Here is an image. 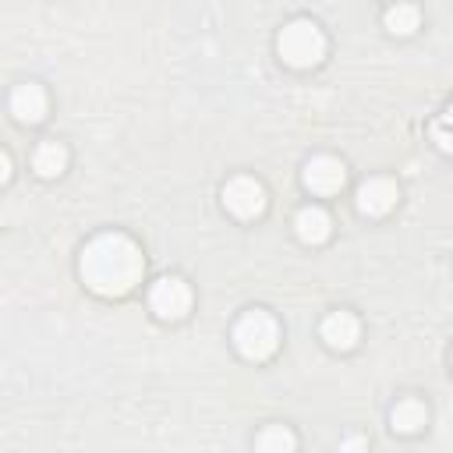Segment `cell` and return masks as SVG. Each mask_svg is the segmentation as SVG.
<instances>
[{
    "label": "cell",
    "instance_id": "4",
    "mask_svg": "<svg viewBox=\"0 0 453 453\" xmlns=\"http://www.w3.org/2000/svg\"><path fill=\"white\" fill-rule=\"evenodd\" d=\"M223 205L237 216V219H255L265 212V188L262 180L248 177V173H237L223 184Z\"/></svg>",
    "mask_w": 453,
    "mask_h": 453
},
{
    "label": "cell",
    "instance_id": "2",
    "mask_svg": "<svg viewBox=\"0 0 453 453\" xmlns=\"http://www.w3.org/2000/svg\"><path fill=\"white\" fill-rule=\"evenodd\" d=\"M276 53L290 67H315L326 57V32L311 18H294L276 35Z\"/></svg>",
    "mask_w": 453,
    "mask_h": 453
},
{
    "label": "cell",
    "instance_id": "16",
    "mask_svg": "<svg viewBox=\"0 0 453 453\" xmlns=\"http://www.w3.org/2000/svg\"><path fill=\"white\" fill-rule=\"evenodd\" d=\"M435 134H439V149H449V142H446V117L439 120V127H435Z\"/></svg>",
    "mask_w": 453,
    "mask_h": 453
},
{
    "label": "cell",
    "instance_id": "9",
    "mask_svg": "<svg viewBox=\"0 0 453 453\" xmlns=\"http://www.w3.org/2000/svg\"><path fill=\"white\" fill-rule=\"evenodd\" d=\"M357 336H361L357 315H350V311H333V315L322 319V340H326V347H333V350H350V347L357 343Z\"/></svg>",
    "mask_w": 453,
    "mask_h": 453
},
{
    "label": "cell",
    "instance_id": "13",
    "mask_svg": "<svg viewBox=\"0 0 453 453\" xmlns=\"http://www.w3.org/2000/svg\"><path fill=\"white\" fill-rule=\"evenodd\" d=\"M294 446H297V435L287 425H269L255 435V449H262V453H283V449H294Z\"/></svg>",
    "mask_w": 453,
    "mask_h": 453
},
{
    "label": "cell",
    "instance_id": "15",
    "mask_svg": "<svg viewBox=\"0 0 453 453\" xmlns=\"http://www.w3.org/2000/svg\"><path fill=\"white\" fill-rule=\"evenodd\" d=\"M11 170H14V166H11V156L0 149V184H7V180H11Z\"/></svg>",
    "mask_w": 453,
    "mask_h": 453
},
{
    "label": "cell",
    "instance_id": "1",
    "mask_svg": "<svg viewBox=\"0 0 453 453\" xmlns=\"http://www.w3.org/2000/svg\"><path fill=\"white\" fill-rule=\"evenodd\" d=\"M78 273L88 290H96L103 297H120V294L134 290V283L142 280L145 258H142V248L127 234L106 230L81 248Z\"/></svg>",
    "mask_w": 453,
    "mask_h": 453
},
{
    "label": "cell",
    "instance_id": "14",
    "mask_svg": "<svg viewBox=\"0 0 453 453\" xmlns=\"http://www.w3.org/2000/svg\"><path fill=\"white\" fill-rule=\"evenodd\" d=\"M386 28L393 32V35H411L414 28H418V21H421V14H418V7L414 4H393L389 11H386Z\"/></svg>",
    "mask_w": 453,
    "mask_h": 453
},
{
    "label": "cell",
    "instance_id": "11",
    "mask_svg": "<svg viewBox=\"0 0 453 453\" xmlns=\"http://www.w3.org/2000/svg\"><path fill=\"white\" fill-rule=\"evenodd\" d=\"M389 421H393L396 432L414 435V432H421V428L428 425V407H425L418 396H403V400L389 411Z\"/></svg>",
    "mask_w": 453,
    "mask_h": 453
},
{
    "label": "cell",
    "instance_id": "3",
    "mask_svg": "<svg viewBox=\"0 0 453 453\" xmlns=\"http://www.w3.org/2000/svg\"><path fill=\"white\" fill-rule=\"evenodd\" d=\"M234 347L248 361H265L280 347V322L265 308H251L234 326Z\"/></svg>",
    "mask_w": 453,
    "mask_h": 453
},
{
    "label": "cell",
    "instance_id": "6",
    "mask_svg": "<svg viewBox=\"0 0 453 453\" xmlns=\"http://www.w3.org/2000/svg\"><path fill=\"white\" fill-rule=\"evenodd\" d=\"M304 188L315 191V195H336L343 184H347V166L343 159L336 156H311L304 163V173H301Z\"/></svg>",
    "mask_w": 453,
    "mask_h": 453
},
{
    "label": "cell",
    "instance_id": "10",
    "mask_svg": "<svg viewBox=\"0 0 453 453\" xmlns=\"http://www.w3.org/2000/svg\"><path fill=\"white\" fill-rule=\"evenodd\" d=\"M294 230H297V237L304 244H322L333 234V219H329V212L322 205H304L294 216Z\"/></svg>",
    "mask_w": 453,
    "mask_h": 453
},
{
    "label": "cell",
    "instance_id": "5",
    "mask_svg": "<svg viewBox=\"0 0 453 453\" xmlns=\"http://www.w3.org/2000/svg\"><path fill=\"white\" fill-rule=\"evenodd\" d=\"M149 308L159 319H184L191 311V287L180 276H159L149 290Z\"/></svg>",
    "mask_w": 453,
    "mask_h": 453
},
{
    "label": "cell",
    "instance_id": "8",
    "mask_svg": "<svg viewBox=\"0 0 453 453\" xmlns=\"http://www.w3.org/2000/svg\"><path fill=\"white\" fill-rule=\"evenodd\" d=\"M11 113L21 124H39L46 117V88L39 81H21L11 92Z\"/></svg>",
    "mask_w": 453,
    "mask_h": 453
},
{
    "label": "cell",
    "instance_id": "7",
    "mask_svg": "<svg viewBox=\"0 0 453 453\" xmlns=\"http://www.w3.org/2000/svg\"><path fill=\"white\" fill-rule=\"evenodd\" d=\"M396 198H400V188L389 177H368L357 188V209L365 216H386L396 205Z\"/></svg>",
    "mask_w": 453,
    "mask_h": 453
},
{
    "label": "cell",
    "instance_id": "12",
    "mask_svg": "<svg viewBox=\"0 0 453 453\" xmlns=\"http://www.w3.org/2000/svg\"><path fill=\"white\" fill-rule=\"evenodd\" d=\"M32 166L39 177H60L64 166H67V149L60 142H39L35 156H32Z\"/></svg>",
    "mask_w": 453,
    "mask_h": 453
}]
</instances>
